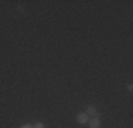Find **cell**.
<instances>
[{
	"instance_id": "1",
	"label": "cell",
	"mask_w": 133,
	"mask_h": 128,
	"mask_svg": "<svg viewBox=\"0 0 133 128\" xmlns=\"http://www.w3.org/2000/svg\"><path fill=\"white\" fill-rule=\"evenodd\" d=\"M88 121H89V117H88L85 113H81L77 115V123L78 124H87Z\"/></svg>"
},
{
	"instance_id": "2",
	"label": "cell",
	"mask_w": 133,
	"mask_h": 128,
	"mask_svg": "<svg viewBox=\"0 0 133 128\" xmlns=\"http://www.w3.org/2000/svg\"><path fill=\"white\" fill-rule=\"evenodd\" d=\"M89 123V128H99L101 127V121H99V118H91V121H88Z\"/></svg>"
},
{
	"instance_id": "3",
	"label": "cell",
	"mask_w": 133,
	"mask_h": 128,
	"mask_svg": "<svg viewBox=\"0 0 133 128\" xmlns=\"http://www.w3.org/2000/svg\"><path fill=\"white\" fill-rule=\"evenodd\" d=\"M88 115V117H95V115L98 114V111H96V108H95V105H89V107L87 108V113H85Z\"/></svg>"
},
{
	"instance_id": "4",
	"label": "cell",
	"mask_w": 133,
	"mask_h": 128,
	"mask_svg": "<svg viewBox=\"0 0 133 128\" xmlns=\"http://www.w3.org/2000/svg\"><path fill=\"white\" fill-rule=\"evenodd\" d=\"M33 128H44V125H43L41 123H37V124H36V125H34Z\"/></svg>"
},
{
	"instance_id": "5",
	"label": "cell",
	"mask_w": 133,
	"mask_h": 128,
	"mask_svg": "<svg viewBox=\"0 0 133 128\" xmlns=\"http://www.w3.org/2000/svg\"><path fill=\"white\" fill-rule=\"evenodd\" d=\"M20 128H33V127H31V125H28V124H26V125H21Z\"/></svg>"
}]
</instances>
